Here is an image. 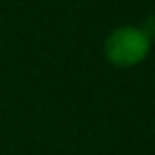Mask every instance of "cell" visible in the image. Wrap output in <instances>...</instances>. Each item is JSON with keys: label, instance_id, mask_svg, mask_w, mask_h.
I'll return each instance as SVG.
<instances>
[{"label": "cell", "instance_id": "7a4b0ae2", "mask_svg": "<svg viewBox=\"0 0 155 155\" xmlns=\"http://www.w3.org/2000/svg\"><path fill=\"white\" fill-rule=\"evenodd\" d=\"M142 34H144V38H147V41H149V36H155V17H149V19H147Z\"/></svg>", "mask_w": 155, "mask_h": 155}, {"label": "cell", "instance_id": "6da1fadb", "mask_svg": "<svg viewBox=\"0 0 155 155\" xmlns=\"http://www.w3.org/2000/svg\"><path fill=\"white\" fill-rule=\"evenodd\" d=\"M147 47H149V41L144 38V34L140 30L121 28L110 34L108 43H106V53L115 64L130 66L144 58Z\"/></svg>", "mask_w": 155, "mask_h": 155}]
</instances>
